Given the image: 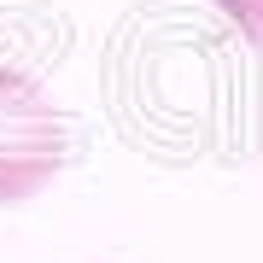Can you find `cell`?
Here are the masks:
<instances>
[{"mask_svg": "<svg viewBox=\"0 0 263 263\" xmlns=\"http://www.w3.org/2000/svg\"><path fill=\"white\" fill-rule=\"evenodd\" d=\"M70 117L53 105L41 76L0 53V205L35 199L70 164Z\"/></svg>", "mask_w": 263, "mask_h": 263, "instance_id": "6da1fadb", "label": "cell"}, {"mask_svg": "<svg viewBox=\"0 0 263 263\" xmlns=\"http://www.w3.org/2000/svg\"><path fill=\"white\" fill-rule=\"evenodd\" d=\"M216 12H222V24L234 29L240 41H252V47H263V0H211Z\"/></svg>", "mask_w": 263, "mask_h": 263, "instance_id": "7a4b0ae2", "label": "cell"}]
</instances>
